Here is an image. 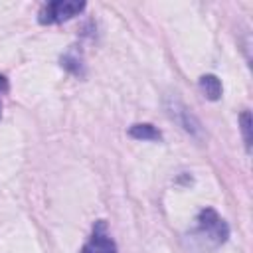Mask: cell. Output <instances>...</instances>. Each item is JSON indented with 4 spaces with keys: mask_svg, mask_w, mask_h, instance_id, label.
<instances>
[{
    "mask_svg": "<svg viewBox=\"0 0 253 253\" xmlns=\"http://www.w3.org/2000/svg\"><path fill=\"white\" fill-rule=\"evenodd\" d=\"M81 253H119L117 251V243L113 241V237L107 231V221L105 219H97L93 225V233L89 237V241L83 245Z\"/></svg>",
    "mask_w": 253,
    "mask_h": 253,
    "instance_id": "4",
    "label": "cell"
},
{
    "mask_svg": "<svg viewBox=\"0 0 253 253\" xmlns=\"http://www.w3.org/2000/svg\"><path fill=\"white\" fill-rule=\"evenodd\" d=\"M239 126H241V134H243V142H245V148L247 152H251V140H253V121H251V113L249 111H243L239 115Z\"/></svg>",
    "mask_w": 253,
    "mask_h": 253,
    "instance_id": "8",
    "label": "cell"
},
{
    "mask_svg": "<svg viewBox=\"0 0 253 253\" xmlns=\"http://www.w3.org/2000/svg\"><path fill=\"white\" fill-rule=\"evenodd\" d=\"M198 229L200 233L211 243V245H221L227 241L229 237V225L225 223V219L211 208H204L198 213Z\"/></svg>",
    "mask_w": 253,
    "mask_h": 253,
    "instance_id": "3",
    "label": "cell"
},
{
    "mask_svg": "<svg viewBox=\"0 0 253 253\" xmlns=\"http://www.w3.org/2000/svg\"><path fill=\"white\" fill-rule=\"evenodd\" d=\"M128 134L136 140H160L162 138V132L150 123H136L128 126Z\"/></svg>",
    "mask_w": 253,
    "mask_h": 253,
    "instance_id": "7",
    "label": "cell"
},
{
    "mask_svg": "<svg viewBox=\"0 0 253 253\" xmlns=\"http://www.w3.org/2000/svg\"><path fill=\"white\" fill-rule=\"evenodd\" d=\"M85 10V2L83 0H53L42 6L40 14H38V22L43 26H51V24H61L67 22L75 16H79Z\"/></svg>",
    "mask_w": 253,
    "mask_h": 253,
    "instance_id": "1",
    "label": "cell"
},
{
    "mask_svg": "<svg viewBox=\"0 0 253 253\" xmlns=\"http://www.w3.org/2000/svg\"><path fill=\"white\" fill-rule=\"evenodd\" d=\"M0 91H8V81L4 75H0Z\"/></svg>",
    "mask_w": 253,
    "mask_h": 253,
    "instance_id": "9",
    "label": "cell"
},
{
    "mask_svg": "<svg viewBox=\"0 0 253 253\" xmlns=\"http://www.w3.org/2000/svg\"><path fill=\"white\" fill-rule=\"evenodd\" d=\"M164 109H166L168 117H170L178 126H182L190 136H194V138H202V136H204V126H202L200 119L182 103L180 97L168 95V97L164 99Z\"/></svg>",
    "mask_w": 253,
    "mask_h": 253,
    "instance_id": "2",
    "label": "cell"
},
{
    "mask_svg": "<svg viewBox=\"0 0 253 253\" xmlns=\"http://www.w3.org/2000/svg\"><path fill=\"white\" fill-rule=\"evenodd\" d=\"M61 65L73 73V75H83L85 73V67H83V57H81V51L77 45H71L63 55H61Z\"/></svg>",
    "mask_w": 253,
    "mask_h": 253,
    "instance_id": "5",
    "label": "cell"
},
{
    "mask_svg": "<svg viewBox=\"0 0 253 253\" xmlns=\"http://www.w3.org/2000/svg\"><path fill=\"white\" fill-rule=\"evenodd\" d=\"M200 89H202V93H204L210 101H217V99L221 97V91H223L219 77L213 75V73H206V75L200 77Z\"/></svg>",
    "mask_w": 253,
    "mask_h": 253,
    "instance_id": "6",
    "label": "cell"
}]
</instances>
